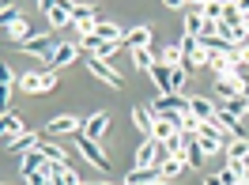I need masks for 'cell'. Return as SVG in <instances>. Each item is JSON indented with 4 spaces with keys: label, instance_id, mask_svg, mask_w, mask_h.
I'll return each mask as SVG.
<instances>
[{
    "label": "cell",
    "instance_id": "obj_1",
    "mask_svg": "<svg viewBox=\"0 0 249 185\" xmlns=\"http://www.w3.org/2000/svg\"><path fill=\"white\" fill-rule=\"evenodd\" d=\"M72 140L79 144V151H83V159H87L91 166H98L102 174H106V170H109V159H106V151L98 148V140H91L87 132H83V129H79V132H72Z\"/></svg>",
    "mask_w": 249,
    "mask_h": 185
},
{
    "label": "cell",
    "instance_id": "obj_2",
    "mask_svg": "<svg viewBox=\"0 0 249 185\" xmlns=\"http://www.w3.org/2000/svg\"><path fill=\"white\" fill-rule=\"evenodd\" d=\"M79 57V42H61V46L53 49V57L42 61V72H61L64 64H72Z\"/></svg>",
    "mask_w": 249,
    "mask_h": 185
},
{
    "label": "cell",
    "instance_id": "obj_3",
    "mask_svg": "<svg viewBox=\"0 0 249 185\" xmlns=\"http://www.w3.org/2000/svg\"><path fill=\"white\" fill-rule=\"evenodd\" d=\"M215 94H223V98L249 94V76L246 72H238V76H215Z\"/></svg>",
    "mask_w": 249,
    "mask_h": 185
},
{
    "label": "cell",
    "instance_id": "obj_4",
    "mask_svg": "<svg viewBox=\"0 0 249 185\" xmlns=\"http://www.w3.org/2000/svg\"><path fill=\"white\" fill-rule=\"evenodd\" d=\"M87 68H91V76H98L106 87H124V76L113 68V64H106L102 57H91V61H87Z\"/></svg>",
    "mask_w": 249,
    "mask_h": 185
},
{
    "label": "cell",
    "instance_id": "obj_5",
    "mask_svg": "<svg viewBox=\"0 0 249 185\" xmlns=\"http://www.w3.org/2000/svg\"><path fill=\"white\" fill-rule=\"evenodd\" d=\"M57 46H61V42H57L53 34H42V38H31V42H23L19 49H23V53H31V57H42V61H49Z\"/></svg>",
    "mask_w": 249,
    "mask_h": 185
},
{
    "label": "cell",
    "instance_id": "obj_6",
    "mask_svg": "<svg viewBox=\"0 0 249 185\" xmlns=\"http://www.w3.org/2000/svg\"><path fill=\"white\" fill-rule=\"evenodd\" d=\"M159 148H162V140L147 136L140 148H136V159H132V166H159Z\"/></svg>",
    "mask_w": 249,
    "mask_h": 185
},
{
    "label": "cell",
    "instance_id": "obj_7",
    "mask_svg": "<svg viewBox=\"0 0 249 185\" xmlns=\"http://www.w3.org/2000/svg\"><path fill=\"white\" fill-rule=\"evenodd\" d=\"M94 23H98V12H94V8H87V4H72V27H76L79 34H91Z\"/></svg>",
    "mask_w": 249,
    "mask_h": 185
},
{
    "label": "cell",
    "instance_id": "obj_8",
    "mask_svg": "<svg viewBox=\"0 0 249 185\" xmlns=\"http://www.w3.org/2000/svg\"><path fill=\"white\" fill-rule=\"evenodd\" d=\"M181 155H185V163H189V166H193V170H200V166H204V155H208V151H204L200 136H196L193 129H189V132H185V151H181Z\"/></svg>",
    "mask_w": 249,
    "mask_h": 185
},
{
    "label": "cell",
    "instance_id": "obj_9",
    "mask_svg": "<svg viewBox=\"0 0 249 185\" xmlns=\"http://www.w3.org/2000/svg\"><path fill=\"white\" fill-rule=\"evenodd\" d=\"M83 132H87L91 140H102V136L109 132V113H106V110H98V113H91V117L83 121Z\"/></svg>",
    "mask_w": 249,
    "mask_h": 185
},
{
    "label": "cell",
    "instance_id": "obj_10",
    "mask_svg": "<svg viewBox=\"0 0 249 185\" xmlns=\"http://www.w3.org/2000/svg\"><path fill=\"white\" fill-rule=\"evenodd\" d=\"M0 132H4V144H12L16 136H23V132H31V129H27V125L19 121V113H12V110H8V113L0 117Z\"/></svg>",
    "mask_w": 249,
    "mask_h": 185
},
{
    "label": "cell",
    "instance_id": "obj_11",
    "mask_svg": "<svg viewBox=\"0 0 249 185\" xmlns=\"http://www.w3.org/2000/svg\"><path fill=\"white\" fill-rule=\"evenodd\" d=\"M159 178H162V170H159V166H132V170H128V178H124V185H155Z\"/></svg>",
    "mask_w": 249,
    "mask_h": 185
},
{
    "label": "cell",
    "instance_id": "obj_12",
    "mask_svg": "<svg viewBox=\"0 0 249 185\" xmlns=\"http://www.w3.org/2000/svg\"><path fill=\"white\" fill-rule=\"evenodd\" d=\"M46 19H49V27H53V31H61V27H72V0H61L57 8H49Z\"/></svg>",
    "mask_w": 249,
    "mask_h": 185
},
{
    "label": "cell",
    "instance_id": "obj_13",
    "mask_svg": "<svg viewBox=\"0 0 249 185\" xmlns=\"http://www.w3.org/2000/svg\"><path fill=\"white\" fill-rule=\"evenodd\" d=\"M79 125H83V121H76L72 113H61V117H53V121L46 125V136H64V132H79Z\"/></svg>",
    "mask_w": 249,
    "mask_h": 185
},
{
    "label": "cell",
    "instance_id": "obj_14",
    "mask_svg": "<svg viewBox=\"0 0 249 185\" xmlns=\"http://www.w3.org/2000/svg\"><path fill=\"white\" fill-rule=\"evenodd\" d=\"M124 49L132 53V49H143V46H151V27H132V31H124Z\"/></svg>",
    "mask_w": 249,
    "mask_h": 185
},
{
    "label": "cell",
    "instance_id": "obj_15",
    "mask_svg": "<svg viewBox=\"0 0 249 185\" xmlns=\"http://www.w3.org/2000/svg\"><path fill=\"white\" fill-rule=\"evenodd\" d=\"M219 113H231V117H249V94H234L219 102Z\"/></svg>",
    "mask_w": 249,
    "mask_h": 185
},
{
    "label": "cell",
    "instance_id": "obj_16",
    "mask_svg": "<svg viewBox=\"0 0 249 185\" xmlns=\"http://www.w3.org/2000/svg\"><path fill=\"white\" fill-rule=\"evenodd\" d=\"M208 68H212V72H215V76H238V72H242V64H238V57H212V61H208Z\"/></svg>",
    "mask_w": 249,
    "mask_h": 185
},
{
    "label": "cell",
    "instance_id": "obj_17",
    "mask_svg": "<svg viewBox=\"0 0 249 185\" xmlns=\"http://www.w3.org/2000/svg\"><path fill=\"white\" fill-rule=\"evenodd\" d=\"M189 113H193L196 121H212V117L219 113V106H212L208 98H189Z\"/></svg>",
    "mask_w": 249,
    "mask_h": 185
},
{
    "label": "cell",
    "instance_id": "obj_18",
    "mask_svg": "<svg viewBox=\"0 0 249 185\" xmlns=\"http://www.w3.org/2000/svg\"><path fill=\"white\" fill-rule=\"evenodd\" d=\"M91 34L106 38V42H121V38H124L121 27H117V23H109V19H102V16H98V23H94V31H91Z\"/></svg>",
    "mask_w": 249,
    "mask_h": 185
},
{
    "label": "cell",
    "instance_id": "obj_19",
    "mask_svg": "<svg viewBox=\"0 0 249 185\" xmlns=\"http://www.w3.org/2000/svg\"><path fill=\"white\" fill-rule=\"evenodd\" d=\"M46 159H49V155L42 151V144H38V148H31V151H23V174L42 170V166H46Z\"/></svg>",
    "mask_w": 249,
    "mask_h": 185
},
{
    "label": "cell",
    "instance_id": "obj_20",
    "mask_svg": "<svg viewBox=\"0 0 249 185\" xmlns=\"http://www.w3.org/2000/svg\"><path fill=\"white\" fill-rule=\"evenodd\" d=\"M151 106H155V110H178V113H189V98H185V94H162V98H155Z\"/></svg>",
    "mask_w": 249,
    "mask_h": 185
},
{
    "label": "cell",
    "instance_id": "obj_21",
    "mask_svg": "<svg viewBox=\"0 0 249 185\" xmlns=\"http://www.w3.org/2000/svg\"><path fill=\"white\" fill-rule=\"evenodd\" d=\"M204 27H208V19H204V8H189V16H185V34L200 38Z\"/></svg>",
    "mask_w": 249,
    "mask_h": 185
},
{
    "label": "cell",
    "instance_id": "obj_22",
    "mask_svg": "<svg viewBox=\"0 0 249 185\" xmlns=\"http://www.w3.org/2000/svg\"><path fill=\"white\" fill-rule=\"evenodd\" d=\"M4 34H8V42H16V46L31 42V27H27V19H23V16H19L12 27H4Z\"/></svg>",
    "mask_w": 249,
    "mask_h": 185
},
{
    "label": "cell",
    "instance_id": "obj_23",
    "mask_svg": "<svg viewBox=\"0 0 249 185\" xmlns=\"http://www.w3.org/2000/svg\"><path fill=\"white\" fill-rule=\"evenodd\" d=\"M132 121H136L140 132L151 136V129H155V113H151V106H132Z\"/></svg>",
    "mask_w": 249,
    "mask_h": 185
},
{
    "label": "cell",
    "instance_id": "obj_24",
    "mask_svg": "<svg viewBox=\"0 0 249 185\" xmlns=\"http://www.w3.org/2000/svg\"><path fill=\"white\" fill-rule=\"evenodd\" d=\"M227 159H234V163H249V136L231 140V148H227Z\"/></svg>",
    "mask_w": 249,
    "mask_h": 185
},
{
    "label": "cell",
    "instance_id": "obj_25",
    "mask_svg": "<svg viewBox=\"0 0 249 185\" xmlns=\"http://www.w3.org/2000/svg\"><path fill=\"white\" fill-rule=\"evenodd\" d=\"M19 87H23V91H31V94L46 91V72H27V76H19Z\"/></svg>",
    "mask_w": 249,
    "mask_h": 185
},
{
    "label": "cell",
    "instance_id": "obj_26",
    "mask_svg": "<svg viewBox=\"0 0 249 185\" xmlns=\"http://www.w3.org/2000/svg\"><path fill=\"white\" fill-rule=\"evenodd\" d=\"M38 144H42L38 132H23V136H16L12 144H4V148H8V151H31V148H38Z\"/></svg>",
    "mask_w": 249,
    "mask_h": 185
},
{
    "label": "cell",
    "instance_id": "obj_27",
    "mask_svg": "<svg viewBox=\"0 0 249 185\" xmlns=\"http://www.w3.org/2000/svg\"><path fill=\"white\" fill-rule=\"evenodd\" d=\"M151 79L159 83V91H162V94H174V87H170V64L159 61L155 68H151Z\"/></svg>",
    "mask_w": 249,
    "mask_h": 185
},
{
    "label": "cell",
    "instance_id": "obj_28",
    "mask_svg": "<svg viewBox=\"0 0 249 185\" xmlns=\"http://www.w3.org/2000/svg\"><path fill=\"white\" fill-rule=\"evenodd\" d=\"M185 166H189V163H185V155H170V159L162 163V178H166V182H174V178H178V174H181Z\"/></svg>",
    "mask_w": 249,
    "mask_h": 185
},
{
    "label": "cell",
    "instance_id": "obj_29",
    "mask_svg": "<svg viewBox=\"0 0 249 185\" xmlns=\"http://www.w3.org/2000/svg\"><path fill=\"white\" fill-rule=\"evenodd\" d=\"M132 61H136V68H147V72H151L162 57H155V53H151V46H143V49H132Z\"/></svg>",
    "mask_w": 249,
    "mask_h": 185
},
{
    "label": "cell",
    "instance_id": "obj_30",
    "mask_svg": "<svg viewBox=\"0 0 249 185\" xmlns=\"http://www.w3.org/2000/svg\"><path fill=\"white\" fill-rule=\"evenodd\" d=\"M185 68L181 64H170V87H174V94H181V87H185Z\"/></svg>",
    "mask_w": 249,
    "mask_h": 185
},
{
    "label": "cell",
    "instance_id": "obj_31",
    "mask_svg": "<svg viewBox=\"0 0 249 185\" xmlns=\"http://www.w3.org/2000/svg\"><path fill=\"white\" fill-rule=\"evenodd\" d=\"M174 132H178V129H174L170 121H162V117H155V129H151V136H155V140H170Z\"/></svg>",
    "mask_w": 249,
    "mask_h": 185
},
{
    "label": "cell",
    "instance_id": "obj_32",
    "mask_svg": "<svg viewBox=\"0 0 249 185\" xmlns=\"http://www.w3.org/2000/svg\"><path fill=\"white\" fill-rule=\"evenodd\" d=\"M204 19H208V23H219V19H223V4H219V0H208V4H204Z\"/></svg>",
    "mask_w": 249,
    "mask_h": 185
},
{
    "label": "cell",
    "instance_id": "obj_33",
    "mask_svg": "<svg viewBox=\"0 0 249 185\" xmlns=\"http://www.w3.org/2000/svg\"><path fill=\"white\" fill-rule=\"evenodd\" d=\"M162 144H166V151H170V155H181V151H185V132H174V136L162 140Z\"/></svg>",
    "mask_w": 249,
    "mask_h": 185
},
{
    "label": "cell",
    "instance_id": "obj_34",
    "mask_svg": "<svg viewBox=\"0 0 249 185\" xmlns=\"http://www.w3.org/2000/svg\"><path fill=\"white\" fill-rule=\"evenodd\" d=\"M162 64H181V46H166L162 49Z\"/></svg>",
    "mask_w": 249,
    "mask_h": 185
},
{
    "label": "cell",
    "instance_id": "obj_35",
    "mask_svg": "<svg viewBox=\"0 0 249 185\" xmlns=\"http://www.w3.org/2000/svg\"><path fill=\"white\" fill-rule=\"evenodd\" d=\"M16 19H19V8H16V4H4V12H0V23H4V27H12Z\"/></svg>",
    "mask_w": 249,
    "mask_h": 185
},
{
    "label": "cell",
    "instance_id": "obj_36",
    "mask_svg": "<svg viewBox=\"0 0 249 185\" xmlns=\"http://www.w3.org/2000/svg\"><path fill=\"white\" fill-rule=\"evenodd\" d=\"M234 57H238V64H249V42H246V46H238V49H234Z\"/></svg>",
    "mask_w": 249,
    "mask_h": 185
},
{
    "label": "cell",
    "instance_id": "obj_37",
    "mask_svg": "<svg viewBox=\"0 0 249 185\" xmlns=\"http://www.w3.org/2000/svg\"><path fill=\"white\" fill-rule=\"evenodd\" d=\"M57 4H61V0H38V8H42V12H49V8H57Z\"/></svg>",
    "mask_w": 249,
    "mask_h": 185
},
{
    "label": "cell",
    "instance_id": "obj_38",
    "mask_svg": "<svg viewBox=\"0 0 249 185\" xmlns=\"http://www.w3.org/2000/svg\"><path fill=\"white\" fill-rule=\"evenodd\" d=\"M166 8H189V0H162Z\"/></svg>",
    "mask_w": 249,
    "mask_h": 185
},
{
    "label": "cell",
    "instance_id": "obj_39",
    "mask_svg": "<svg viewBox=\"0 0 249 185\" xmlns=\"http://www.w3.org/2000/svg\"><path fill=\"white\" fill-rule=\"evenodd\" d=\"M204 185H223V178H219V174H212V178H208Z\"/></svg>",
    "mask_w": 249,
    "mask_h": 185
},
{
    "label": "cell",
    "instance_id": "obj_40",
    "mask_svg": "<svg viewBox=\"0 0 249 185\" xmlns=\"http://www.w3.org/2000/svg\"><path fill=\"white\" fill-rule=\"evenodd\" d=\"M204 4H208V0H189V8H204Z\"/></svg>",
    "mask_w": 249,
    "mask_h": 185
},
{
    "label": "cell",
    "instance_id": "obj_41",
    "mask_svg": "<svg viewBox=\"0 0 249 185\" xmlns=\"http://www.w3.org/2000/svg\"><path fill=\"white\" fill-rule=\"evenodd\" d=\"M242 185H249V166H246V170H242Z\"/></svg>",
    "mask_w": 249,
    "mask_h": 185
},
{
    "label": "cell",
    "instance_id": "obj_42",
    "mask_svg": "<svg viewBox=\"0 0 249 185\" xmlns=\"http://www.w3.org/2000/svg\"><path fill=\"white\" fill-rule=\"evenodd\" d=\"M242 31H246V34H249V16H246V19H242Z\"/></svg>",
    "mask_w": 249,
    "mask_h": 185
},
{
    "label": "cell",
    "instance_id": "obj_43",
    "mask_svg": "<svg viewBox=\"0 0 249 185\" xmlns=\"http://www.w3.org/2000/svg\"><path fill=\"white\" fill-rule=\"evenodd\" d=\"M238 185H242V182H238Z\"/></svg>",
    "mask_w": 249,
    "mask_h": 185
}]
</instances>
